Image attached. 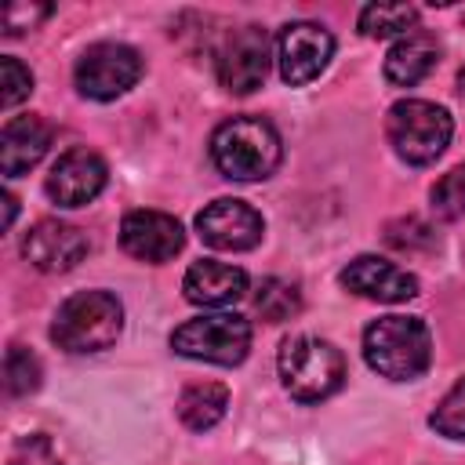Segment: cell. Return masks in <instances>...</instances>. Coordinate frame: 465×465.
Wrapping results in <instances>:
<instances>
[{
    "label": "cell",
    "mask_w": 465,
    "mask_h": 465,
    "mask_svg": "<svg viewBox=\"0 0 465 465\" xmlns=\"http://www.w3.org/2000/svg\"><path fill=\"white\" fill-rule=\"evenodd\" d=\"M196 232L214 251H251L262 243L265 218L236 196H218L196 214Z\"/></svg>",
    "instance_id": "obj_10"
},
{
    "label": "cell",
    "mask_w": 465,
    "mask_h": 465,
    "mask_svg": "<svg viewBox=\"0 0 465 465\" xmlns=\"http://www.w3.org/2000/svg\"><path fill=\"white\" fill-rule=\"evenodd\" d=\"M7 465H65V461L51 450V440L47 436H29V440H22L15 447V454H11Z\"/></svg>",
    "instance_id": "obj_26"
},
{
    "label": "cell",
    "mask_w": 465,
    "mask_h": 465,
    "mask_svg": "<svg viewBox=\"0 0 465 465\" xmlns=\"http://www.w3.org/2000/svg\"><path fill=\"white\" fill-rule=\"evenodd\" d=\"M87 232L58 218H44L22 236V258L40 272H69L87 258Z\"/></svg>",
    "instance_id": "obj_13"
},
{
    "label": "cell",
    "mask_w": 465,
    "mask_h": 465,
    "mask_svg": "<svg viewBox=\"0 0 465 465\" xmlns=\"http://www.w3.org/2000/svg\"><path fill=\"white\" fill-rule=\"evenodd\" d=\"M142 73H145V62L134 47L116 44V40H102V44H91L76 58L73 80H76V91L84 98L113 102V98L127 94L142 80Z\"/></svg>",
    "instance_id": "obj_7"
},
{
    "label": "cell",
    "mask_w": 465,
    "mask_h": 465,
    "mask_svg": "<svg viewBox=\"0 0 465 465\" xmlns=\"http://www.w3.org/2000/svg\"><path fill=\"white\" fill-rule=\"evenodd\" d=\"M385 240L392 247H403V251H414V247H432L436 243V232L421 222V218H396L385 225Z\"/></svg>",
    "instance_id": "obj_25"
},
{
    "label": "cell",
    "mask_w": 465,
    "mask_h": 465,
    "mask_svg": "<svg viewBox=\"0 0 465 465\" xmlns=\"http://www.w3.org/2000/svg\"><path fill=\"white\" fill-rule=\"evenodd\" d=\"M440 62V44L432 33L425 29H411L407 36H400L389 54H385V80L392 87H414L421 84Z\"/></svg>",
    "instance_id": "obj_17"
},
{
    "label": "cell",
    "mask_w": 465,
    "mask_h": 465,
    "mask_svg": "<svg viewBox=\"0 0 465 465\" xmlns=\"http://www.w3.org/2000/svg\"><path fill=\"white\" fill-rule=\"evenodd\" d=\"M254 305L262 312V320L269 323H287L302 312V291L291 283V280H280V276H269L262 280L258 294H254Z\"/></svg>",
    "instance_id": "obj_20"
},
{
    "label": "cell",
    "mask_w": 465,
    "mask_h": 465,
    "mask_svg": "<svg viewBox=\"0 0 465 465\" xmlns=\"http://www.w3.org/2000/svg\"><path fill=\"white\" fill-rule=\"evenodd\" d=\"M429 425H432L440 436L465 443V378L436 403V411L429 414Z\"/></svg>",
    "instance_id": "obj_23"
},
{
    "label": "cell",
    "mask_w": 465,
    "mask_h": 465,
    "mask_svg": "<svg viewBox=\"0 0 465 465\" xmlns=\"http://www.w3.org/2000/svg\"><path fill=\"white\" fill-rule=\"evenodd\" d=\"M432 200V214L443 222H458L465 218V163H454L429 193Z\"/></svg>",
    "instance_id": "obj_22"
},
{
    "label": "cell",
    "mask_w": 465,
    "mask_h": 465,
    "mask_svg": "<svg viewBox=\"0 0 465 465\" xmlns=\"http://www.w3.org/2000/svg\"><path fill=\"white\" fill-rule=\"evenodd\" d=\"M225 411H229V389L218 381H193L178 396V418L193 432L214 429L225 418Z\"/></svg>",
    "instance_id": "obj_18"
},
{
    "label": "cell",
    "mask_w": 465,
    "mask_h": 465,
    "mask_svg": "<svg viewBox=\"0 0 465 465\" xmlns=\"http://www.w3.org/2000/svg\"><path fill=\"white\" fill-rule=\"evenodd\" d=\"M29 94H33V73H29V65H22L18 58L4 54L0 58V105L4 109H15Z\"/></svg>",
    "instance_id": "obj_24"
},
{
    "label": "cell",
    "mask_w": 465,
    "mask_h": 465,
    "mask_svg": "<svg viewBox=\"0 0 465 465\" xmlns=\"http://www.w3.org/2000/svg\"><path fill=\"white\" fill-rule=\"evenodd\" d=\"M334 54V36L320 22H287L276 36V69L287 87L316 80Z\"/></svg>",
    "instance_id": "obj_8"
},
{
    "label": "cell",
    "mask_w": 465,
    "mask_h": 465,
    "mask_svg": "<svg viewBox=\"0 0 465 465\" xmlns=\"http://www.w3.org/2000/svg\"><path fill=\"white\" fill-rule=\"evenodd\" d=\"M105 182H109L105 160H102L94 149L76 145V149H65V153L54 160V167H51L44 189H47V196H51L58 207H87V203L105 189Z\"/></svg>",
    "instance_id": "obj_11"
},
{
    "label": "cell",
    "mask_w": 465,
    "mask_h": 465,
    "mask_svg": "<svg viewBox=\"0 0 465 465\" xmlns=\"http://www.w3.org/2000/svg\"><path fill=\"white\" fill-rule=\"evenodd\" d=\"M283 160L280 131L262 116L222 120L211 134V163L229 182H265Z\"/></svg>",
    "instance_id": "obj_1"
},
{
    "label": "cell",
    "mask_w": 465,
    "mask_h": 465,
    "mask_svg": "<svg viewBox=\"0 0 465 465\" xmlns=\"http://www.w3.org/2000/svg\"><path fill=\"white\" fill-rule=\"evenodd\" d=\"M280 381L291 400L298 403H320L334 396L345 385V356L334 341L316 334H294L280 345L276 356Z\"/></svg>",
    "instance_id": "obj_3"
},
{
    "label": "cell",
    "mask_w": 465,
    "mask_h": 465,
    "mask_svg": "<svg viewBox=\"0 0 465 465\" xmlns=\"http://www.w3.org/2000/svg\"><path fill=\"white\" fill-rule=\"evenodd\" d=\"M51 15V7L47 4H40V7H25V4H11L7 11H4V36H18V33H25V29H33L40 18H47Z\"/></svg>",
    "instance_id": "obj_27"
},
{
    "label": "cell",
    "mask_w": 465,
    "mask_h": 465,
    "mask_svg": "<svg viewBox=\"0 0 465 465\" xmlns=\"http://www.w3.org/2000/svg\"><path fill=\"white\" fill-rule=\"evenodd\" d=\"M418 7L414 4H367L356 18L360 33L371 40L381 36H407L411 29H418Z\"/></svg>",
    "instance_id": "obj_19"
},
{
    "label": "cell",
    "mask_w": 465,
    "mask_h": 465,
    "mask_svg": "<svg viewBox=\"0 0 465 465\" xmlns=\"http://www.w3.org/2000/svg\"><path fill=\"white\" fill-rule=\"evenodd\" d=\"M40 360L25 345H7L4 356V389L7 396H29L40 389Z\"/></svg>",
    "instance_id": "obj_21"
},
{
    "label": "cell",
    "mask_w": 465,
    "mask_h": 465,
    "mask_svg": "<svg viewBox=\"0 0 465 465\" xmlns=\"http://www.w3.org/2000/svg\"><path fill=\"white\" fill-rule=\"evenodd\" d=\"M0 200H4V229H11V222H15V211H18V203H15V196H11V193H4Z\"/></svg>",
    "instance_id": "obj_28"
},
{
    "label": "cell",
    "mask_w": 465,
    "mask_h": 465,
    "mask_svg": "<svg viewBox=\"0 0 465 465\" xmlns=\"http://www.w3.org/2000/svg\"><path fill=\"white\" fill-rule=\"evenodd\" d=\"M171 349L185 360L236 367L251 352V320L240 312H203L171 331Z\"/></svg>",
    "instance_id": "obj_6"
},
{
    "label": "cell",
    "mask_w": 465,
    "mask_h": 465,
    "mask_svg": "<svg viewBox=\"0 0 465 465\" xmlns=\"http://www.w3.org/2000/svg\"><path fill=\"white\" fill-rule=\"evenodd\" d=\"M269 65H272V54H269V33L262 25H240L218 51V84L232 94H251L265 84L269 76Z\"/></svg>",
    "instance_id": "obj_9"
},
{
    "label": "cell",
    "mask_w": 465,
    "mask_h": 465,
    "mask_svg": "<svg viewBox=\"0 0 465 465\" xmlns=\"http://www.w3.org/2000/svg\"><path fill=\"white\" fill-rule=\"evenodd\" d=\"M120 247L138 262L163 265L185 247V229L174 214L163 211H127L120 222Z\"/></svg>",
    "instance_id": "obj_12"
},
{
    "label": "cell",
    "mask_w": 465,
    "mask_h": 465,
    "mask_svg": "<svg viewBox=\"0 0 465 465\" xmlns=\"http://www.w3.org/2000/svg\"><path fill=\"white\" fill-rule=\"evenodd\" d=\"M385 134L392 153L411 163V167H425L436 163L443 156V149L450 145L454 134V120L443 105L425 102V98H400L389 116H385Z\"/></svg>",
    "instance_id": "obj_5"
},
{
    "label": "cell",
    "mask_w": 465,
    "mask_h": 465,
    "mask_svg": "<svg viewBox=\"0 0 465 465\" xmlns=\"http://www.w3.org/2000/svg\"><path fill=\"white\" fill-rule=\"evenodd\" d=\"M124 331V305L113 291H80L69 294L54 320H51V338L65 352H102L116 345Z\"/></svg>",
    "instance_id": "obj_4"
},
{
    "label": "cell",
    "mask_w": 465,
    "mask_h": 465,
    "mask_svg": "<svg viewBox=\"0 0 465 465\" xmlns=\"http://www.w3.org/2000/svg\"><path fill=\"white\" fill-rule=\"evenodd\" d=\"M338 283L360 298H371V302H385V305H396V302H411L418 294V276L378 258V254H356L341 272H338Z\"/></svg>",
    "instance_id": "obj_14"
},
{
    "label": "cell",
    "mask_w": 465,
    "mask_h": 465,
    "mask_svg": "<svg viewBox=\"0 0 465 465\" xmlns=\"http://www.w3.org/2000/svg\"><path fill=\"white\" fill-rule=\"evenodd\" d=\"M182 294L193 305L203 309H225L232 302H240L247 294V272L240 265L229 262H214V258H200L185 269L182 276Z\"/></svg>",
    "instance_id": "obj_15"
},
{
    "label": "cell",
    "mask_w": 465,
    "mask_h": 465,
    "mask_svg": "<svg viewBox=\"0 0 465 465\" xmlns=\"http://www.w3.org/2000/svg\"><path fill=\"white\" fill-rule=\"evenodd\" d=\"M51 124L40 116H15L4 124L0 131V171L4 178H18L25 171H33L44 153L51 149Z\"/></svg>",
    "instance_id": "obj_16"
},
{
    "label": "cell",
    "mask_w": 465,
    "mask_h": 465,
    "mask_svg": "<svg viewBox=\"0 0 465 465\" xmlns=\"http://www.w3.org/2000/svg\"><path fill=\"white\" fill-rule=\"evenodd\" d=\"M363 360L389 381H414L432 363V334L418 316H378L363 331Z\"/></svg>",
    "instance_id": "obj_2"
}]
</instances>
